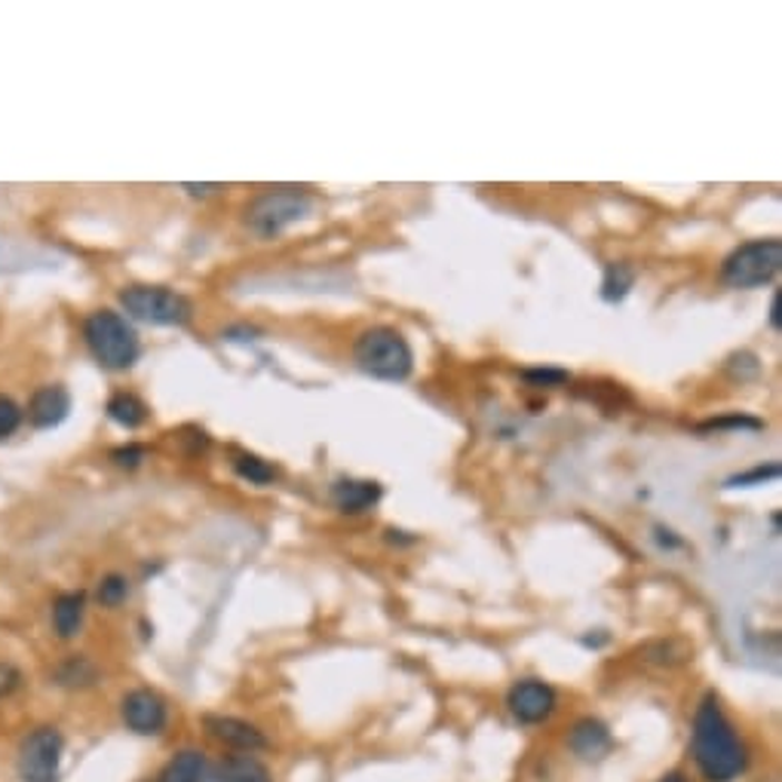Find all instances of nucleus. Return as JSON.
Instances as JSON below:
<instances>
[{"label":"nucleus","instance_id":"28","mask_svg":"<svg viewBox=\"0 0 782 782\" xmlns=\"http://www.w3.org/2000/svg\"><path fill=\"white\" fill-rule=\"evenodd\" d=\"M185 190H190L194 197H199V194L206 197V194H212V190H222V185H185Z\"/></svg>","mask_w":782,"mask_h":782},{"label":"nucleus","instance_id":"20","mask_svg":"<svg viewBox=\"0 0 782 782\" xmlns=\"http://www.w3.org/2000/svg\"><path fill=\"white\" fill-rule=\"evenodd\" d=\"M234 470L240 479H246L252 485H271L276 479L274 467L267 460H261L258 454H236Z\"/></svg>","mask_w":782,"mask_h":782},{"label":"nucleus","instance_id":"3","mask_svg":"<svg viewBox=\"0 0 782 782\" xmlns=\"http://www.w3.org/2000/svg\"><path fill=\"white\" fill-rule=\"evenodd\" d=\"M353 360L378 381H405L414 369V353L405 335L393 325H372L356 338Z\"/></svg>","mask_w":782,"mask_h":782},{"label":"nucleus","instance_id":"11","mask_svg":"<svg viewBox=\"0 0 782 782\" xmlns=\"http://www.w3.org/2000/svg\"><path fill=\"white\" fill-rule=\"evenodd\" d=\"M71 411V393L62 384H47L35 390V397L28 399V421L38 430H52L68 418Z\"/></svg>","mask_w":782,"mask_h":782},{"label":"nucleus","instance_id":"4","mask_svg":"<svg viewBox=\"0 0 782 782\" xmlns=\"http://www.w3.org/2000/svg\"><path fill=\"white\" fill-rule=\"evenodd\" d=\"M313 212V197L307 187L283 185L261 190L246 206V227L258 236H276Z\"/></svg>","mask_w":782,"mask_h":782},{"label":"nucleus","instance_id":"21","mask_svg":"<svg viewBox=\"0 0 782 782\" xmlns=\"http://www.w3.org/2000/svg\"><path fill=\"white\" fill-rule=\"evenodd\" d=\"M96 598H99L101 608H120L126 598H129V580L124 574H108L101 577L96 586Z\"/></svg>","mask_w":782,"mask_h":782},{"label":"nucleus","instance_id":"5","mask_svg":"<svg viewBox=\"0 0 782 782\" xmlns=\"http://www.w3.org/2000/svg\"><path fill=\"white\" fill-rule=\"evenodd\" d=\"M782 271L780 240H752L736 246L721 264V280L731 289L768 286Z\"/></svg>","mask_w":782,"mask_h":782},{"label":"nucleus","instance_id":"14","mask_svg":"<svg viewBox=\"0 0 782 782\" xmlns=\"http://www.w3.org/2000/svg\"><path fill=\"white\" fill-rule=\"evenodd\" d=\"M568 745L580 757H598L605 755L610 749V733L608 727L596 719H584L574 724L571 736H568Z\"/></svg>","mask_w":782,"mask_h":782},{"label":"nucleus","instance_id":"16","mask_svg":"<svg viewBox=\"0 0 782 782\" xmlns=\"http://www.w3.org/2000/svg\"><path fill=\"white\" fill-rule=\"evenodd\" d=\"M206 776V761L197 749H185L160 770V776L154 782H203Z\"/></svg>","mask_w":782,"mask_h":782},{"label":"nucleus","instance_id":"2","mask_svg":"<svg viewBox=\"0 0 782 782\" xmlns=\"http://www.w3.org/2000/svg\"><path fill=\"white\" fill-rule=\"evenodd\" d=\"M84 341H87L89 353L96 356L101 369H111V372L133 369L138 353H141L133 323L117 311H108V307L89 313L87 323H84Z\"/></svg>","mask_w":782,"mask_h":782},{"label":"nucleus","instance_id":"23","mask_svg":"<svg viewBox=\"0 0 782 782\" xmlns=\"http://www.w3.org/2000/svg\"><path fill=\"white\" fill-rule=\"evenodd\" d=\"M521 378H525L531 387L568 384V372H561V369H528V372H521Z\"/></svg>","mask_w":782,"mask_h":782},{"label":"nucleus","instance_id":"6","mask_svg":"<svg viewBox=\"0 0 782 782\" xmlns=\"http://www.w3.org/2000/svg\"><path fill=\"white\" fill-rule=\"evenodd\" d=\"M65 736L52 724H40L26 733L16 752V773L22 782H59L62 780Z\"/></svg>","mask_w":782,"mask_h":782},{"label":"nucleus","instance_id":"22","mask_svg":"<svg viewBox=\"0 0 782 782\" xmlns=\"http://www.w3.org/2000/svg\"><path fill=\"white\" fill-rule=\"evenodd\" d=\"M22 405L16 402V399L10 397H0V439H7V436H13L16 430H19V423H22Z\"/></svg>","mask_w":782,"mask_h":782},{"label":"nucleus","instance_id":"9","mask_svg":"<svg viewBox=\"0 0 782 782\" xmlns=\"http://www.w3.org/2000/svg\"><path fill=\"white\" fill-rule=\"evenodd\" d=\"M507 706L521 724H540L556 712V691L540 678H521L509 687Z\"/></svg>","mask_w":782,"mask_h":782},{"label":"nucleus","instance_id":"7","mask_svg":"<svg viewBox=\"0 0 782 782\" xmlns=\"http://www.w3.org/2000/svg\"><path fill=\"white\" fill-rule=\"evenodd\" d=\"M120 304L129 316L148 325H187L194 320V304L166 286H126Z\"/></svg>","mask_w":782,"mask_h":782},{"label":"nucleus","instance_id":"27","mask_svg":"<svg viewBox=\"0 0 782 782\" xmlns=\"http://www.w3.org/2000/svg\"><path fill=\"white\" fill-rule=\"evenodd\" d=\"M770 325L773 329H780L782 325V320H780V292L773 295V301H770Z\"/></svg>","mask_w":782,"mask_h":782},{"label":"nucleus","instance_id":"13","mask_svg":"<svg viewBox=\"0 0 782 782\" xmlns=\"http://www.w3.org/2000/svg\"><path fill=\"white\" fill-rule=\"evenodd\" d=\"M87 620V596L84 593H62L52 602V629L59 638H75Z\"/></svg>","mask_w":782,"mask_h":782},{"label":"nucleus","instance_id":"29","mask_svg":"<svg viewBox=\"0 0 782 782\" xmlns=\"http://www.w3.org/2000/svg\"><path fill=\"white\" fill-rule=\"evenodd\" d=\"M663 782H684L682 776H669V780H663Z\"/></svg>","mask_w":782,"mask_h":782},{"label":"nucleus","instance_id":"26","mask_svg":"<svg viewBox=\"0 0 782 782\" xmlns=\"http://www.w3.org/2000/svg\"><path fill=\"white\" fill-rule=\"evenodd\" d=\"M22 687V672L13 663H0V700L13 696Z\"/></svg>","mask_w":782,"mask_h":782},{"label":"nucleus","instance_id":"17","mask_svg":"<svg viewBox=\"0 0 782 782\" xmlns=\"http://www.w3.org/2000/svg\"><path fill=\"white\" fill-rule=\"evenodd\" d=\"M108 418L114 423H120L124 430H138L141 423L148 421V405L136 393H114L108 399Z\"/></svg>","mask_w":782,"mask_h":782},{"label":"nucleus","instance_id":"24","mask_svg":"<svg viewBox=\"0 0 782 782\" xmlns=\"http://www.w3.org/2000/svg\"><path fill=\"white\" fill-rule=\"evenodd\" d=\"M776 476H780V467H776V463H770V467H755V470L740 472V476L727 479V488H740V485H764L768 479H776Z\"/></svg>","mask_w":782,"mask_h":782},{"label":"nucleus","instance_id":"19","mask_svg":"<svg viewBox=\"0 0 782 782\" xmlns=\"http://www.w3.org/2000/svg\"><path fill=\"white\" fill-rule=\"evenodd\" d=\"M635 283V271L629 264H608L605 271V283H602V299L605 301H623L629 295V289Z\"/></svg>","mask_w":782,"mask_h":782},{"label":"nucleus","instance_id":"10","mask_svg":"<svg viewBox=\"0 0 782 782\" xmlns=\"http://www.w3.org/2000/svg\"><path fill=\"white\" fill-rule=\"evenodd\" d=\"M203 727L209 733L212 740H218L227 749H236L240 755H255L261 749H267V736L248 724L243 719H231V715H206Z\"/></svg>","mask_w":782,"mask_h":782},{"label":"nucleus","instance_id":"15","mask_svg":"<svg viewBox=\"0 0 782 782\" xmlns=\"http://www.w3.org/2000/svg\"><path fill=\"white\" fill-rule=\"evenodd\" d=\"M218 782H274L271 770L261 764L255 755H227L215 770Z\"/></svg>","mask_w":782,"mask_h":782},{"label":"nucleus","instance_id":"8","mask_svg":"<svg viewBox=\"0 0 782 782\" xmlns=\"http://www.w3.org/2000/svg\"><path fill=\"white\" fill-rule=\"evenodd\" d=\"M120 715H124V724L138 736H157V733L166 727V700H163L157 691L150 687H136L124 696L120 703Z\"/></svg>","mask_w":782,"mask_h":782},{"label":"nucleus","instance_id":"18","mask_svg":"<svg viewBox=\"0 0 782 782\" xmlns=\"http://www.w3.org/2000/svg\"><path fill=\"white\" fill-rule=\"evenodd\" d=\"M96 678H99V669H96L84 654H71V657L65 659L62 666L56 669V684H62L68 691H84L89 684H96Z\"/></svg>","mask_w":782,"mask_h":782},{"label":"nucleus","instance_id":"12","mask_svg":"<svg viewBox=\"0 0 782 782\" xmlns=\"http://www.w3.org/2000/svg\"><path fill=\"white\" fill-rule=\"evenodd\" d=\"M381 485L369 482V479H341L332 485V504L348 516H360L381 500Z\"/></svg>","mask_w":782,"mask_h":782},{"label":"nucleus","instance_id":"1","mask_svg":"<svg viewBox=\"0 0 782 782\" xmlns=\"http://www.w3.org/2000/svg\"><path fill=\"white\" fill-rule=\"evenodd\" d=\"M694 761L708 782H733L745 768L743 743L712 694L694 715Z\"/></svg>","mask_w":782,"mask_h":782},{"label":"nucleus","instance_id":"25","mask_svg":"<svg viewBox=\"0 0 782 782\" xmlns=\"http://www.w3.org/2000/svg\"><path fill=\"white\" fill-rule=\"evenodd\" d=\"M111 460L117 463V467H124V470H136L138 463L145 460V448L136 446V442H129V446H120L111 451Z\"/></svg>","mask_w":782,"mask_h":782}]
</instances>
